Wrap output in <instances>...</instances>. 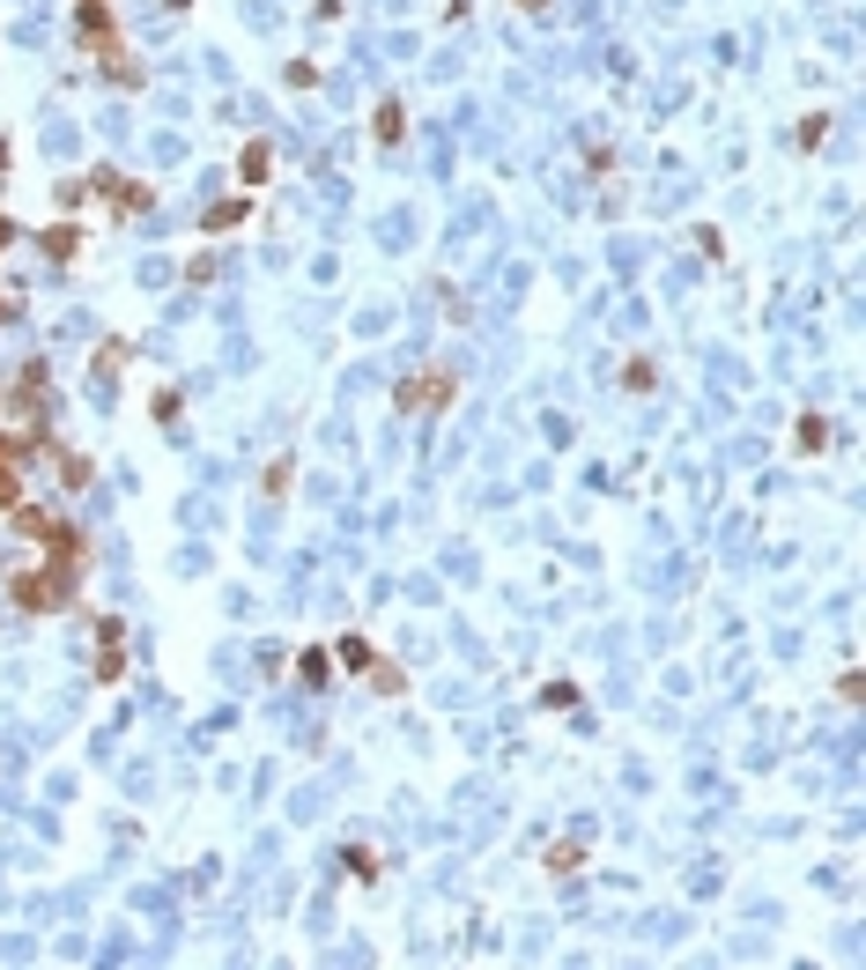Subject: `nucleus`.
I'll return each mask as SVG.
<instances>
[{"label": "nucleus", "instance_id": "f257e3e1", "mask_svg": "<svg viewBox=\"0 0 866 970\" xmlns=\"http://www.w3.org/2000/svg\"><path fill=\"white\" fill-rule=\"evenodd\" d=\"M15 600H23V608H60L67 586H60L52 571H30V578H15Z\"/></svg>", "mask_w": 866, "mask_h": 970}, {"label": "nucleus", "instance_id": "f03ea898", "mask_svg": "<svg viewBox=\"0 0 866 970\" xmlns=\"http://www.w3.org/2000/svg\"><path fill=\"white\" fill-rule=\"evenodd\" d=\"M15 489H23V482H15V452L0 445V505H15Z\"/></svg>", "mask_w": 866, "mask_h": 970}]
</instances>
